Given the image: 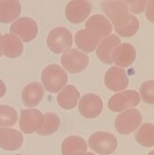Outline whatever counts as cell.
Segmentation results:
<instances>
[{"mask_svg":"<svg viewBox=\"0 0 154 155\" xmlns=\"http://www.w3.org/2000/svg\"><path fill=\"white\" fill-rule=\"evenodd\" d=\"M104 83L109 90L119 92L128 87L129 79L124 70L117 66H112L105 74Z\"/></svg>","mask_w":154,"mask_h":155,"instance_id":"cell-12","label":"cell"},{"mask_svg":"<svg viewBox=\"0 0 154 155\" xmlns=\"http://www.w3.org/2000/svg\"><path fill=\"white\" fill-rule=\"evenodd\" d=\"M117 145L118 143L115 136L110 133L97 132L89 138L90 148L99 154H111L114 153Z\"/></svg>","mask_w":154,"mask_h":155,"instance_id":"cell-3","label":"cell"},{"mask_svg":"<svg viewBox=\"0 0 154 155\" xmlns=\"http://www.w3.org/2000/svg\"><path fill=\"white\" fill-rule=\"evenodd\" d=\"M80 93L74 85H66L58 94V104L64 110H71L77 105Z\"/></svg>","mask_w":154,"mask_h":155,"instance_id":"cell-20","label":"cell"},{"mask_svg":"<svg viewBox=\"0 0 154 155\" xmlns=\"http://www.w3.org/2000/svg\"><path fill=\"white\" fill-rule=\"evenodd\" d=\"M78 107L80 114L84 118L93 119L101 114L103 109V104L98 95L94 94H88L81 98Z\"/></svg>","mask_w":154,"mask_h":155,"instance_id":"cell-10","label":"cell"},{"mask_svg":"<svg viewBox=\"0 0 154 155\" xmlns=\"http://www.w3.org/2000/svg\"><path fill=\"white\" fill-rule=\"evenodd\" d=\"M126 4L129 6V10H131L133 14H140L144 11L146 8L147 1L142 0V1H125Z\"/></svg>","mask_w":154,"mask_h":155,"instance_id":"cell-27","label":"cell"},{"mask_svg":"<svg viewBox=\"0 0 154 155\" xmlns=\"http://www.w3.org/2000/svg\"><path fill=\"white\" fill-rule=\"evenodd\" d=\"M82 155H95V154L91 153H84V154H82Z\"/></svg>","mask_w":154,"mask_h":155,"instance_id":"cell-30","label":"cell"},{"mask_svg":"<svg viewBox=\"0 0 154 155\" xmlns=\"http://www.w3.org/2000/svg\"><path fill=\"white\" fill-rule=\"evenodd\" d=\"M0 38H1V34H0ZM2 55V53H1V51H0V56Z\"/></svg>","mask_w":154,"mask_h":155,"instance_id":"cell-32","label":"cell"},{"mask_svg":"<svg viewBox=\"0 0 154 155\" xmlns=\"http://www.w3.org/2000/svg\"><path fill=\"white\" fill-rule=\"evenodd\" d=\"M87 144L80 136H69L62 143L63 155H82L85 153Z\"/></svg>","mask_w":154,"mask_h":155,"instance_id":"cell-21","label":"cell"},{"mask_svg":"<svg viewBox=\"0 0 154 155\" xmlns=\"http://www.w3.org/2000/svg\"><path fill=\"white\" fill-rule=\"evenodd\" d=\"M142 124V114L137 109H128L115 119V128L120 134L127 135L134 132Z\"/></svg>","mask_w":154,"mask_h":155,"instance_id":"cell-5","label":"cell"},{"mask_svg":"<svg viewBox=\"0 0 154 155\" xmlns=\"http://www.w3.org/2000/svg\"><path fill=\"white\" fill-rule=\"evenodd\" d=\"M140 101V95L136 91L128 90L113 95L108 102V107L112 112L119 113L130 107L137 106Z\"/></svg>","mask_w":154,"mask_h":155,"instance_id":"cell-6","label":"cell"},{"mask_svg":"<svg viewBox=\"0 0 154 155\" xmlns=\"http://www.w3.org/2000/svg\"><path fill=\"white\" fill-rule=\"evenodd\" d=\"M46 43L53 53L61 54L73 45V35L65 27H55L48 34Z\"/></svg>","mask_w":154,"mask_h":155,"instance_id":"cell-2","label":"cell"},{"mask_svg":"<svg viewBox=\"0 0 154 155\" xmlns=\"http://www.w3.org/2000/svg\"><path fill=\"white\" fill-rule=\"evenodd\" d=\"M85 29L101 39L110 35L113 31V26L104 15L98 14L91 16L87 20L85 23Z\"/></svg>","mask_w":154,"mask_h":155,"instance_id":"cell-13","label":"cell"},{"mask_svg":"<svg viewBox=\"0 0 154 155\" xmlns=\"http://www.w3.org/2000/svg\"><path fill=\"white\" fill-rule=\"evenodd\" d=\"M67 81V73L58 64H50L43 70L42 82L49 93H58L64 88Z\"/></svg>","mask_w":154,"mask_h":155,"instance_id":"cell-1","label":"cell"},{"mask_svg":"<svg viewBox=\"0 0 154 155\" xmlns=\"http://www.w3.org/2000/svg\"><path fill=\"white\" fill-rule=\"evenodd\" d=\"M44 97V88L38 82L28 84L22 92V101L26 107H35Z\"/></svg>","mask_w":154,"mask_h":155,"instance_id":"cell-18","label":"cell"},{"mask_svg":"<svg viewBox=\"0 0 154 155\" xmlns=\"http://www.w3.org/2000/svg\"><path fill=\"white\" fill-rule=\"evenodd\" d=\"M0 51L8 58H16L24 51V45L21 39L13 34H5L0 38Z\"/></svg>","mask_w":154,"mask_h":155,"instance_id":"cell-14","label":"cell"},{"mask_svg":"<svg viewBox=\"0 0 154 155\" xmlns=\"http://www.w3.org/2000/svg\"><path fill=\"white\" fill-rule=\"evenodd\" d=\"M16 155H22V154H16Z\"/></svg>","mask_w":154,"mask_h":155,"instance_id":"cell-33","label":"cell"},{"mask_svg":"<svg viewBox=\"0 0 154 155\" xmlns=\"http://www.w3.org/2000/svg\"><path fill=\"white\" fill-rule=\"evenodd\" d=\"M146 17L150 22L154 24V0L147 2V5H146Z\"/></svg>","mask_w":154,"mask_h":155,"instance_id":"cell-28","label":"cell"},{"mask_svg":"<svg viewBox=\"0 0 154 155\" xmlns=\"http://www.w3.org/2000/svg\"><path fill=\"white\" fill-rule=\"evenodd\" d=\"M60 126V119L54 113H47L44 114L43 124L37 132L39 135L46 136L54 134Z\"/></svg>","mask_w":154,"mask_h":155,"instance_id":"cell-23","label":"cell"},{"mask_svg":"<svg viewBox=\"0 0 154 155\" xmlns=\"http://www.w3.org/2000/svg\"><path fill=\"white\" fill-rule=\"evenodd\" d=\"M136 58V50L135 47L129 44L123 43L120 44L113 52L112 60L116 65L121 67L130 66Z\"/></svg>","mask_w":154,"mask_h":155,"instance_id":"cell-15","label":"cell"},{"mask_svg":"<svg viewBox=\"0 0 154 155\" xmlns=\"http://www.w3.org/2000/svg\"><path fill=\"white\" fill-rule=\"evenodd\" d=\"M17 122L16 111L8 105H0V127H11Z\"/></svg>","mask_w":154,"mask_h":155,"instance_id":"cell-25","label":"cell"},{"mask_svg":"<svg viewBox=\"0 0 154 155\" xmlns=\"http://www.w3.org/2000/svg\"><path fill=\"white\" fill-rule=\"evenodd\" d=\"M136 141L144 147L154 146V125L144 124L141 126L135 135Z\"/></svg>","mask_w":154,"mask_h":155,"instance_id":"cell-24","label":"cell"},{"mask_svg":"<svg viewBox=\"0 0 154 155\" xmlns=\"http://www.w3.org/2000/svg\"><path fill=\"white\" fill-rule=\"evenodd\" d=\"M43 120L44 115L36 109L22 110L19 120L20 130L26 134H30L34 132L37 133L42 127Z\"/></svg>","mask_w":154,"mask_h":155,"instance_id":"cell-9","label":"cell"},{"mask_svg":"<svg viewBox=\"0 0 154 155\" xmlns=\"http://www.w3.org/2000/svg\"><path fill=\"white\" fill-rule=\"evenodd\" d=\"M24 142L21 133L9 128H0V148L6 151L18 150Z\"/></svg>","mask_w":154,"mask_h":155,"instance_id":"cell-17","label":"cell"},{"mask_svg":"<svg viewBox=\"0 0 154 155\" xmlns=\"http://www.w3.org/2000/svg\"><path fill=\"white\" fill-rule=\"evenodd\" d=\"M92 5L88 1H70L65 7L66 18L74 24H81L90 15Z\"/></svg>","mask_w":154,"mask_h":155,"instance_id":"cell-11","label":"cell"},{"mask_svg":"<svg viewBox=\"0 0 154 155\" xmlns=\"http://www.w3.org/2000/svg\"><path fill=\"white\" fill-rule=\"evenodd\" d=\"M121 44V39L115 35H110L103 39V41L98 45L96 54L101 62L112 64V54L113 50Z\"/></svg>","mask_w":154,"mask_h":155,"instance_id":"cell-16","label":"cell"},{"mask_svg":"<svg viewBox=\"0 0 154 155\" xmlns=\"http://www.w3.org/2000/svg\"><path fill=\"white\" fill-rule=\"evenodd\" d=\"M143 100L149 104H154V81L150 80L143 83L140 88Z\"/></svg>","mask_w":154,"mask_h":155,"instance_id":"cell-26","label":"cell"},{"mask_svg":"<svg viewBox=\"0 0 154 155\" xmlns=\"http://www.w3.org/2000/svg\"><path fill=\"white\" fill-rule=\"evenodd\" d=\"M61 63L66 71L72 74H78L84 71L89 64V57L76 48L69 49L61 57Z\"/></svg>","mask_w":154,"mask_h":155,"instance_id":"cell-4","label":"cell"},{"mask_svg":"<svg viewBox=\"0 0 154 155\" xmlns=\"http://www.w3.org/2000/svg\"><path fill=\"white\" fill-rule=\"evenodd\" d=\"M21 13L19 1H0V22L7 24L13 22Z\"/></svg>","mask_w":154,"mask_h":155,"instance_id":"cell-22","label":"cell"},{"mask_svg":"<svg viewBox=\"0 0 154 155\" xmlns=\"http://www.w3.org/2000/svg\"><path fill=\"white\" fill-rule=\"evenodd\" d=\"M74 42L81 50L85 53H92L100 44V38L92 35L86 29H82L75 34Z\"/></svg>","mask_w":154,"mask_h":155,"instance_id":"cell-19","label":"cell"},{"mask_svg":"<svg viewBox=\"0 0 154 155\" xmlns=\"http://www.w3.org/2000/svg\"><path fill=\"white\" fill-rule=\"evenodd\" d=\"M112 22L116 33L123 37H131L134 35L140 28L138 18L135 15H130L129 12L121 14Z\"/></svg>","mask_w":154,"mask_h":155,"instance_id":"cell-7","label":"cell"},{"mask_svg":"<svg viewBox=\"0 0 154 155\" xmlns=\"http://www.w3.org/2000/svg\"><path fill=\"white\" fill-rule=\"evenodd\" d=\"M5 92H6V87L4 84V82L2 80H0V98L5 95Z\"/></svg>","mask_w":154,"mask_h":155,"instance_id":"cell-29","label":"cell"},{"mask_svg":"<svg viewBox=\"0 0 154 155\" xmlns=\"http://www.w3.org/2000/svg\"><path fill=\"white\" fill-rule=\"evenodd\" d=\"M148 155H154V151H152V152H151V153H149V154Z\"/></svg>","mask_w":154,"mask_h":155,"instance_id":"cell-31","label":"cell"},{"mask_svg":"<svg viewBox=\"0 0 154 155\" xmlns=\"http://www.w3.org/2000/svg\"><path fill=\"white\" fill-rule=\"evenodd\" d=\"M10 32L13 35H17L24 42H30L37 35L38 26L34 19L21 17L11 25Z\"/></svg>","mask_w":154,"mask_h":155,"instance_id":"cell-8","label":"cell"}]
</instances>
